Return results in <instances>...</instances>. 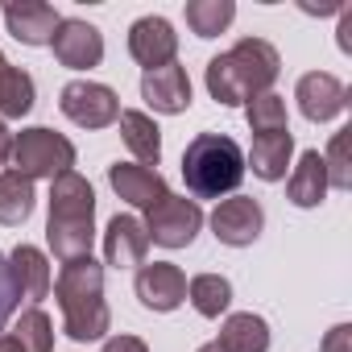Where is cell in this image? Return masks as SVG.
<instances>
[{
    "label": "cell",
    "mask_w": 352,
    "mask_h": 352,
    "mask_svg": "<svg viewBox=\"0 0 352 352\" xmlns=\"http://www.w3.org/2000/svg\"><path fill=\"white\" fill-rule=\"evenodd\" d=\"M290 153H294V133H257L253 137V149H249V166L257 179L265 183H278L286 179V166H290Z\"/></svg>",
    "instance_id": "18"
},
{
    "label": "cell",
    "mask_w": 352,
    "mask_h": 352,
    "mask_svg": "<svg viewBox=\"0 0 352 352\" xmlns=\"http://www.w3.org/2000/svg\"><path fill=\"white\" fill-rule=\"evenodd\" d=\"M261 228H265V212H261V204L249 199V195H232V199H224V204L212 212V232H216L220 245L245 249V245H253V241L261 236Z\"/></svg>",
    "instance_id": "8"
},
{
    "label": "cell",
    "mask_w": 352,
    "mask_h": 352,
    "mask_svg": "<svg viewBox=\"0 0 352 352\" xmlns=\"http://www.w3.org/2000/svg\"><path fill=\"white\" fill-rule=\"evenodd\" d=\"M187 294H191V302H195L199 315L220 319L228 311V302H232V282L220 278V274H199V278L187 282Z\"/></svg>",
    "instance_id": "23"
},
{
    "label": "cell",
    "mask_w": 352,
    "mask_h": 352,
    "mask_svg": "<svg viewBox=\"0 0 352 352\" xmlns=\"http://www.w3.org/2000/svg\"><path fill=\"white\" fill-rule=\"evenodd\" d=\"M294 100H298V112H302L307 120L327 124V120H336V116L348 108V87H344L336 75H327V71H311V75L298 79Z\"/></svg>",
    "instance_id": "10"
},
{
    "label": "cell",
    "mask_w": 352,
    "mask_h": 352,
    "mask_svg": "<svg viewBox=\"0 0 352 352\" xmlns=\"http://www.w3.org/2000/svg\"><path fill=\"white\" fill-rule=\"evenodd\" d=\"M183 179L195 199L232 195L245 179V153L224 133H199L183 153Z\"/></svg>",
    "instance_id": "4"
},
{
    "label": "cell",
    "mask_w": 352,
    "mask_h": 352,
    "mask_svg": "<svg viewBox=\"0 0 352 352\" xmlns=\"http://www.w3.org/2000/svg\"><path fill=\"white\" fill-rule=\"evenodd\" d=\"M58 13L50 5H42V0H13V5H5V25L17 42L25 46H50L54 42V30H58Z\"/></svg>",
    "instance_id": "15"
},
{
    "label": "cell",
    "mask_w": 352,
    "mask_h": 352,
    "mask_svg": "<svg viewBox=\"0 0 352 352\" xmlns=\"http://www.w3.org/2000/svg\"><path fill=\"white\" fill-rule=\"evenodd\" d=\"M120 137H124L129 153H133L141 166H157V157H162V129H157L145 112L124 108V112H120Z\"/></svg>",
    "instance_id": "21"
},
{
    "label": "cell",
    "mask_w": 352,
    "mask_h": 352,
    "mask_svg": "<svg viewBox=\"0 0 352 352\" xmlns=\"http://www.w3.org/2000/svg\"><path fill=\"white\" fill-rule=\"evenodd\" d=\"M30 108H34V79L30 71L13 67L5 79V91H0V120H21Z\"/></svg>",
    "instance_id": "27"
},
{
    "label": "cell",
    "mask_w": 352,
    "mask_h": 352,
    "mask_svg": "<svg viewBox=\"0 0 352 352\" xmlns=\"http://www.w3.org/2000/svg\"><path fill=\"white\" fill-rule=\"evenodd\" d=\"M319 352H352V327L348 323H336L327 336H323V348Z\"/></svg>",
    "instance_id": "30"
},
{
    "label": "cell",
    "mask_w": 352,
    "mask_h": 352,
    "mask_svg": "<svg viewBox=\"0 0 352 352\" xmlns=\"http://www.w3.org/2000/svg\"><path fill=\"white\" fill-rule=\"evenodd\" d=\"M137 298H141V307H149V311H174V307H183V298H187V278H183V270L170 265V261L141 265V270H137Z\"/></svg>",
    "instance_id": "14"
},
{
    "label": "cell",
    "mask_w": 352,
    "mask_h": 352,
    "mask_svg": "<svg viewBox=\"0 0 352 352\" xmlns=\"http://www.w3.org/2000/svg\"><path fill=\"white\" fill-rule=\"evenodd\" d=\"M145 253H149L145 224L137 216H112V224L104 232V257H108V265L133 270V265H145Z\"/></svg>",
    "instance_id": "16"
},
{
    "label": "cell",
    "mask_w": 352,
    "mask_h": 352,
    "mask_svg": "<svg viewBox=\"0 0 352 352\" xmlns=\"http://www.w3.org/2000/svg\"><path fill=\"white\" fill-rule=\"evenodd\" d=\"M96 241V191L83 174L67 170L50 183V220H46V245L58 261L91 257Z\"/></svg>",
    "instance_id": "3"
},
{
    "label": "cell",
    "mask_w": 352,
    "mask_h": 352,
    "mask_svg": "<svg viewBox=\"0 0 352 352\" xmlns=\"http://www.w3.org/2000/svg\"><path fill=\"white\" fill-rule=\"evenodd\" d=\"M340 50L344 54L352 50V13H344V21H340Z\"/></svg>",
    "instance_id": "32"
},
{
    "label": "cell",
    "mask_w": 352,
    "mask_h": 352,
    "mask_svg": "<svg viewBox=\"0 0 352 352\" xmlns=\"http://www.w3.org/2000/svg\"><path fill=\"white\" fill-rule=\"evenodd\" d=\"M9 71H13V63L0 54V91H5V79H9Z\"/></svg>",
    "instance_id": "35"
},
{
    "label": "cell",
    "mask_w": 352,
    "mask_h": 352,
    "mask_svg": "<svg viewBox=\"0 0 352 352\" xmlns=\"http://www.w3.org/2000/svg\"><path fill=\"white\" fill-rule=\"evenodd\" d=\"M9 145H13V133H9V124L0 120V166L9 162Z\"/></svg>",
    "instance_id": "33"
},
{
    "label": "cell",
    "mask_w": 352,
    "mask_h": 352,
    "mask_svg": "<svg viewBox=\"0 0 352 352\" xmlns=\"http://www.w3.org/2000/svg\"><path fill=\"white\" fill-rule=\"evenodd\" d=\"M141 100L153 108V112H166V116H179L191 108V79L179 63H166L157 71H145L141 75Z\"/></svg>",
    "instance_id": "12"
},
{
    "label": "cell",
    "mask_w": 352,
    "mask_h": 352,
    "mask_svg": "<svg viewBox=\"0 0 352 352\" xmlns=\"http://www.w3.org/2000/svg\"><path fill=\"white\" fill-rule=\"evenodd\" d=\"M204 228V208L187 195H166L145 212V236L162 249H187Z\"/></svg>",
    "instance_id": "6"
},
{
    "label": "cell",
    "mask_w": 352,
    "mask_h": 352,
    "mask_svg": "<svg viewBox=\"0 0 352 352\" xmlns=\"http://www.w3.org/2000/svg\"><path fill=\"white\" fill-rule=\"evenodd\" d=\"M34 199L38 195H34L30 179H21V174H13V170L0 174V224H5V228L25 224L34 216Z\"/></svg>",
    "instance_id": "22"
},
{
    "label": "cell",
    "mask_w": 352,
    "mask_h": 352,
    "mask_svg": "<svg viewBox=\"0 0 352 352\" xmlns=\"http://www.w3.org/2000/svg\"><path fill=\"white\" fill-rule=\"evenodd\" d=\"M58 108L67 120H75L79 129H108L112 120H120V100L112 87L91 83V79H75L58 91Z\"/></svg>",
    "instance_id": "7"
},
{
    "label": "cell",
    "mask_w": 352,
    "mask_h": 352,
    "mask_svg": "<svg viewBox=\"0 0 352 352\" xmlns=\"http://www.w3.org/2000/svg\"><path fill=\"white\" fill-rule=\"evenodd\" d=\"M245 120L253 133H286V100L278 91H265V96H253L245 104Z\"/></svg>",
    "instance_id": "26"
},
{
    "label": "cell",
    "mask_w": 352,
    "mask_h": 352,
    "mask_svg": "<svg viewBox=\"0 0 352 352\" xmlns=\"http://www.w3.org/2000/svg\"><path fill=\"white\" fill-rule=\"evenodd\" d=\"M327 170H323V153L319 149H307L298 157V166L290 170V183H286V195L294 208H319L327 199Z\"/></svg>",
    "instance_id": "17"
},
{
    "label": "cell",
    "mask_w": 352,
    "mask_h": 352,
    "mask_svg": "<svg viewBox=\"0 0 352 352\" xmlns=\"http://www.w3.org/2000/svg\"><path fill=\"white\" fill-rule=\"evenodd\" d=\"M17 307H21V286H17V278H13L9 257L0 253V336H5V323L17 315Z\"/></svg>",
    "instance_id": "29"
},
{
    "label": "cell",
    "mask_w": 352,
    "mask_h": 352,
    "mask_svg": "<svg viewBox=\"0 0 352 352\" xmlns=\"http://www.w3.org/2000/svg\"><path fill=\"white\" fill-rule=\"evenodd\" d=\"M236 17V5L232 0H191L187 5V25L195 38H216L232 25Z\"/></svg>",
    "instance_id": "24"
},
{
    "label": "cell",
    "mask_w": 352,
    "mask_h": 352,
    "mask_svg": "<svg viewBox=\"0 0 352 352\" xmlns=\"http://www.w3.org/2000/svg\"><path fill=\"white\" fill-rule=\"evenodd\" d=\"M9 265H13V278H17V286H21V298L42 302V298L50 294V261H46L42 249L17 245V249L9 253Z\"/></svg>",
    "instance_id": "19"
},
{
    "label": "cell",
    "mask_w": 352,
    "mask_h": 352,
    "mask_svg": "<svg viewBox=\"0 0 352 352\" xmlns=\"http://www.w3.org/2000/svg\"><path fill=\"white\" fill-rule=\"evenodd\" d=\"M282 71L278 50L265 38H241L228 54H216L208 63V91L224 108H241L253 96H265Z\"/></svg>",
    "instance_id": "1"
},
{
    "label": "cell",
    "mask_w": 352,
    "mask_h": 352,
    "mask_svg": "<svg viewBox=\"0 0 352 352\" xmlns=\"http://www.w3.org/2000/svg\"><path fill=\"white\" fill-rule=\"evenodd\" d=\"M216 344L224 352H270V323L261 315H253V311L228 315Z\"/></svg>",
    "instance_id": "20"
},
{
    "label": "cell",
    "mask_w": 352,
    "mask_h": 352,
    "mask_svg": "<svg viewBox=\"0 0 352 352\" xmlns=\"http://www.w3.org/2000/svg\"><path fill=\"white\" fill-rule=\"evenodd\" d=\"M13 340L21 344V352H54V323L42 307H30L17 327H13Z\"/></svg>",
    "instance_id": "25"
},
{
    "label": "cell",
    "mask_w": 352,
    "mask_h": 352,
    "mask_svg": "<svg viewBox=\"0 0 352 352\" xmlns=\"http://www.w3.org/2000/svg\"><path fill=\"white\" fill-rule=\"evenodd\" d=\"M100 352H149V348H145V340H137V336H112Z\"/></svg>",
    "instance_id": "31"
},
{
    "label": "cell",
    "mask_w": 352,
    "mask_h": 352,
    "mask_svg": "<svg viewBox=\"0 0 352 352\" xmlns=\"http://www.w3.org/2000/svg\"><path fill=\"white\" fill-rule=\"evenodd\" d=\"M129 54L145 71H157V67L174 63V54H179V34H174V25L166 17H141L129 30Z\"/></svg>",
    "instance_id": "11"
},
{
    "label": "cell",
    "mask_w": 352,
    "mask_h": 352,
    "mask_svg": "<svg viewBox=\"0 0 352 352\" xmlns=\"http://www.w3.org/2000/svg\"><path fill=\"white\" fill-rule=\"evenodd\" d=\"M9 166H13V174H21V179H58V174H67L71 166H75V145L63 137V133H54V129H42V124H34V129H21V133H13V145H9Z\"/></svg>",
    "instance_id": "5"
},
{
    "label": "cell",
    "mask_w": 352,
    "mask_h": 352,
    "mask_svg": "<svg viewBox=\"0 0 352 352\" xmlns=\"http://www.w3.org/2000/svg\"><path fill=\"white\" fill-rule=\"evenodd\" d=\"M199 352H224V348H220V344H204Z\"/></svg>",
    "instance_id": "36"
},
{
    "label": "cell",
    "mask_w": 352,
    "mask_h": 352,
    "mask_svg": "<svg viewBox=\"0 0 352 352\" xmlns=\"http://www.w3.org/2000/svg\"><path fill=\"white\" fill-rule=\"evenodd\" d=\"M50 46H54V58L71 71L100 67V58H104V34L91 21H79V17H63Z\"/></svg>",
    "instance_id": "9"
},
{
    "label": "cell",
    "mask_w": 352,
    "mask_h": 352,
    "mask_svg": "<svg viewBox=\"0 0 352 352\" xmlns=\"http://www.w3.org/2000/svg\"><path fill=\"white\" fill-rule=\"evenodd\" d=\"M0 352H21V344L13 340V331H9V336H0Z\"/></svg>",
    "instance_id": "34"
},
{
    "label": "cell",
    "mask_w": 352,
    "mask_h": 352,
    "mask_svg": "<svg viewBox=\"0 0 352 352\" xmlns=\"http://www.w3.org/2000/svg\"><path fill=\"white\" fill-rule=\"evenodd\" d=\"M348 145H352V129H340L327 145V157H323V170H327V187L336 191H352V157H348Z\"/></svg>",
    "instance_id": "28"
},
{
    "label": "cell",
    "mask_w": 352,
    "mask_h": 352,
    "mask_svg": "<svg viewBox=\"0 0 352 352\" xmlns=\"http://www.w3.org/2000/svg\"><path fill=\"white\" fill-rule=\"evenodd\" d=\"M54 298L63 311V331L75 344L87 340H104L112 327V311L104 302V265L91 257L79 261H63L58 278H54Z\"/></svg>",
    "instance_id": "2"
},
{
    "label": "cell",
    "mask_w": 352,
    "mask_h": 352,
    "mask_svg": "<svg viewBox=\"0 0 352 352\" xmlns=\"http://www.w3.org/2000/svg\"><path fill=\"white\" fill-rule=\"evenodd\" d=\"M108 183H112V191H116L124 204H133V208H141V212L157 208V204L170 195V187H166L162 174L149 170V166H137V162H116V166H108Z\"/></svg>",
    "instance_id": "13"
}]
</instances>
